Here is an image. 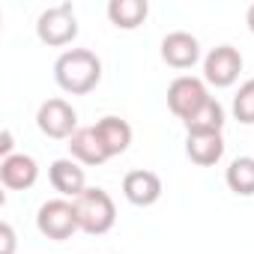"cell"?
<instances>
[{"mask_svg":"<svg viewBox=\"0 0 254 254\" xmlns=\"http://www.w3.org/2000/svg\"><path fill=\"white\" fill-rule=\"evenodd\" d=\"M242 72V54L233 45H215L203 57V81L212 87H230Z\"/></svg>","mask_w":254,"mask_h":254,"instance_id":"obj_7","label":"cell"},{"mask_svg":"<svg viewBox=\"0 0 254 254\" xmlns=\"http://www.w3.org/2000/svg\"><path fill=\"white\" fill-rule=\"evenodd\" d=\"M186 156L200 168H212L224 156V138L221 135H186Z\"/></svg>","mask_w":254,"mask_h":254,"instance_id":"obj_14","label":"cell"},{"mask_svg":"<svg viewBox=\"0 0 254 254\" xmlns=\"http://www.w3.org/2000/svg\"><path fill=\"white\" fill-rule=\"evenodd\" d=\"M54 81L63 93L84 96L102 81V60L90 48H69L54 60Z\"/></svg>","mask_w":254,"mask_h":254,"instance_id":"obj_1","label":"cell"},{"mask_svg":"<svg viewBox=\"0 0 254 254\" xmlns=\"http://www.w3.org/2000/svg\"><path fill=\"white\" fill-rule=\"evenodd\" d=\"M36 227L42 236L54 239V242H63L69 239L78 227V215H75V203L66 200V197H54V200H45L36 212Z\"/></svg>","mask_w":254,"mask_h":254,"instance_id":"obj_4","label":"cell"},{"mask_svg":"<svg viewBox=\"0 0 254 254\" xmlns=\"http://www.w3.org/2000/svg\"><path fill=\"white\" fill-rule=\"evenodd\" d=\"M69 153L78 165H105L108 162V153L102 147V141L96 138V129L93 126H81V129L69 138Z\"/></svg>","mask_w":254,"mask_h":254,"instance_id":"obj_13","label":"cell"},{"mask_svg":"<svg viewBox=\"0 0 254 254\" xmlns=\"http://www.w3.org/2000/svg\"><path fill=\"white\" fill-rule=\"evenodd\" d=\"M36 180H39V165H36L33 156L15 153V156L0 162V183H3L6 189H12V191H24Z\"/></svg>","mask_w":254,"mask_h":254,"instance_id":"obj_11","label":"cell"},{"mask_svg":"<svg viewBox=\"0 0 254 254\" xmlns=\"http://www.w3.org/2000/svg\"><path fill=\"white\" fill-rule=\"evenodd\" d=\"M93 129H96V138L102 141L108 159L126 153V150H129V144H132V126L126 123L123 117H102Z\"/></svg>","mask_w":254,"mask_h":254,"instance_id":"obj_12","label":"cell"},{"mask_svg":"<svg viewBox=\"0 0 254 254\" xmlns=\"http://www.w3.org/2000/svg\"><path fill=\"white\" fill-rule=\"evenodd\" d=\"M75 203V215H78V227L90 236H102L114 227L117 221V206L111 200V194L105 189H87L81 197L72 200Z\"/></svg>","mask_w":254,"mask_h":254,"instance_id":"obj_2","label":"cell"},{"mask_svg":"<svg viewBox=\"0 0 254 254\" xmlns=\"http://www.w3.org/2000/svg\"><path fill=\"white\" fill-rule=\"evenodd\" d=\"M36 36H39V42H45L51 48L69 45L78 36V18H75L72 3H60V6L45 9L36 21Z\"/></svg>","mask_w":254,"mask_h":254,"instance_id":"obj_6","label":"cell"},{"mask_svg":"<svg viewBox=\"0 0 254 254\" xmlns=\"http://www.w3.org/2000/svg\"><path fill=\"white\" fill-rule=\"evenodd\" d=\"M245 24H248V30L254 33V3L248 6V12H245Z\"/></svg>","mask_w":254,"mask_h":254,"instance_id":"obj_21","label":"cell"},{"mask_svg":"<svg viewBox=\"0 0 254 254\" xmlns=\"http://www.w3.org/2000/svg\"><path fill=\"white\" fill-rule=\"evenodd\" d=\"M15 251V230L9 221L0 224V254H12Z\"/></svg>","mask_w":254,"mask_h":254,"instance_id":"obj_19","label":"cell"},{"mask_svg":"<svg viewBox=\"0 0 254 254\" xmlns=\"http://www.w3.org/2000/svg\"><path fill=\"white\" fill-rule=\"evenodd\" d=\"M209 99H212V96H209V90H206V81H200V78H194V75H180V78H174L171 87H168V108H171V114L180 117L183 123L191 120Z\"/></svg>","mask_w":254,"mask_h":254,"instance_id":"obj_3","label":"cell"},{"mask_svg":"<svg viewBox=\"0 0 254 254\" xmlns=\"http://www.w3.org/2000/svg\"><path fill=\"white\" fill-rule=\"evenodd\" d=\"M48 180L54 186V191H60L63 197H81L87 191V177H84V168L75 162V159H57L51 162L48 168Z\"/></svg>","mask_w":254,"mask_h":254,"instance_id":"obj_10","label":"cell"},{"mask_svg":"<svg viewBox=\"0 0 254 254\" xmlns=\"http://www.w3.org/2000/svg\"><path fill=\"white\" fill-rule=\"evenodd\" d=\"M123 197L135 206H153L162 197V180L153 171H129L123 177Z\"/></svg>","mask_w":254,"mask_h":254,"instance_id":"obj_9","label":"cell"},{"mask_svg":"<svg viewBox=\"0 0 254 254\" xmlns=\"http://www.w3.org/2000/svg\"><path fill=\"white\" fill-rule=\"evenodd\" d=\"M233 117L245 126L254 123V78H248L233 96Z\"/></svg>","mask_w":254,"mask_h":254,"instance_id":"obj_18","label":"cell"},{"mask_svg":"<svg viewBox=\"0 0 254 254\" xmlns=\"http://www.w3.org/2000/svg\"><path fill=\"white\" fill-rule=\"evenodd\" d=\"M147 15H150L147 0H111V3H108V18L120 30L141 27L147 21Z\"/></svg>","mask_w":254,"mask_h":254,"instance_id":"obj_15","label":"cell"},{"mask_svg":"<svg viewBox=\"0 0 254 254\" xmlns=\"http://www.w3.org/2000/svg\"><path fill=\"white\" fill-rule=\"evenodd\" d=\"M224 129V108L218 99H209L191 120H186L189 135H221Z\"/></svg>","mask_w":254,"mask_h":254,"instance_id":"obj_16","label":"cell"},{"mask_svg":"<svg viewBox=\"0 0 254 254\" xmlns=\"http://www.w3.org/2000/svg\"><path fill=\"white\" fill-rule=\"evenodd\" d=\"M36 126L45 138L54 141H69L81 126H78V111L66 99H48L36 111Z\"/></svg>","mask_w":254,"mask_h":254,"instance_id":"obj_5","label":"cell"},{"mask_svg":"<svg viewBox=\"0 0 254 254\" xmlns=\"http://www.w3.org/2000/svg\"><path fill=\"white\" fill-rule=\"evenodd\" d=\"M162 60L171 69H191L200 60V42L197 36L186 33V30H174L162 39Z\"/></svg>","mask_w":254,"mask_h":254,"instance_id":"obj_8","label":"cell"},{"mask_svg":"<svg viewBox=\"0 0 254 254\" xmlns=\"http://www.w3.org/2000/svg\"><path fill=\"white\" fill-rule=\"evenodd\" d=\"M224 183L233 194L239 197H251L254 194V156H239L227 165L224 171Z\"/></svg>","mask_w":254,"mask_h":254,"instance_id":"obj_17","label":"cell"},{"mask_svg":"<svg viewBox=\"0 0 254 254\" xmlns=\"http://www.w3.org/2000/svg\"><path fill=\"white\" fill-rule=\"evenodd\" d=\"M12 147H15V144H12V132H9V129H3V135H0V156H3V159L15 156V153H12Z\"/></svg>","mask_w":254,"mask_h":254,"instance_id":"obj_20","label":"cell"}]
</instances>
